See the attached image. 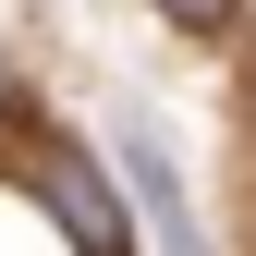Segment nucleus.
Masks as SVG:
<instances>
[{
    "mask_svg": "<svg viewBox=\"0 0 256 256\" xmlns=\"http://www.w3.org/2000/svg\"><path fill=\"white\" fill-rule=\"evenodd\" d=\"M122 183H134V208H146L158 256H208L196 208H183V171H171V146H158V122H122Z\"/></svg>",
    "mask_w": 256,
    "mask_h": 256,
    "instance_id": "1",
    "label": "nucleus"
},
{
    "mask_svg": "<svg viewBox=\"0 0 256 256\" xmlns=\"http://www.w3.org/2000/svg\"><path fill=\"white\" fill-rule=\"evenodd\" d=\"M158 12H171V24H196V37H208V24H232V0H158Z\"/></svg>",
    "mask_w": 256,
    "mask_h": 256,
    "instance_id": "2",
    "label": "nucleus"
}]
</instances>
